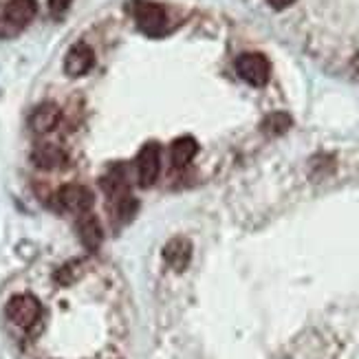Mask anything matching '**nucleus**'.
I'll use <instances>...</instances> for the list:
<instances>
[{
    "mask_svg": "<svg viewBox=\"0 0 359 359\" xmlns=\"http://www.w3.org/2000/svg\"><path fill=\"white\" fill-rule=\"evenodd\" d=\"M5 313L7 320L13 322L15 326H22V329H31L42 316V306L40 302L29 293H20V295H13V298L7 302L5 306Z\"/></svg>",
    "mask_w": 359,
    "mask_h": 359,
    "instance_id": "f257e3e1",
    "label": "nucleus"
},
{
    "mask_svg": "<svg viewBox=\"0 0 359 359\" xmlns=\"http://www.w3.org/2000/svg\"><path fill=\"white\" fill-rule=\"evenodd\" d=\"M236 73L252 86H264L271 77V65L262 53H243L236 60Z\"/></svg>",
    "mask_w": 359,
    "mask_h": 359,
    "instance_id": "f03ea898",
    "label": "nucleus"
},
{
    "mask_svg": "<svg viewBox=\"0 0 359 359\" xmlns=\"http://www.w3.org/2000/svg\"><path fill=\"white\" fill-rule=\"evenodd\" d=\"M57 203L62 210L67 212H73V214H86L90 212L93 203H95V196H93V192L88 190V187L84 185H77V183H69L65 187H60L57 190Z\"/></svg>",
    "mask_w": 359,
    "mask_h": 359,
    "instance_id": "7ed1b4c3",
    "label": "nucleus"
},
{
    "mask_svg": "<svg viewBox=\"0 0 359 359\" xmlns=\"http://www.w3.org/2000/svg\"><path fill=\"white\" fill-rule=\"evenodd\" d=\"M130 11L139 29H144L146 34H159L168 22L165 9L157 3H148V0H135L130 5Z\"/></svg>",
    "mask_w": 359,
    "mask_h": 359,
    "instance_id": "20e7f679",
    "label": "nucleus"
},
{
    "mask_svg": "<svg viewBox=\"0 0 359 359\" xmlns=\"http://www.w3.org/2000/svg\"><path fill=\"white\" fill-rule=\"evenodd\" d=\"M161 172V148L157 144H146L137 154V181L142 187H150Z\"/></svg>",
    "mask_w": 359,
    "mask_h": 359,
    "instance_id": "39448f33",
    "label": "nucleus"
},
{
    "mask_svg": "<svg viewBox=\"0 0 359 359\" xmlns=\"http://www.w3.org/2000/svg\"><path fill=\"white\" fill-rule=\"evenodd\" d=\"M93 65H95V53L86 44V42H77L73 44L69 53L65 55V73L69 77H82L86 75Z\"/></svg>",
    "mask_w": 359,
    "mask_h": 359,
    "instance_id": "423d86ee",
    "label": "nucleus"
},
{
    "mask_svg": "<svg viewBox=\"0 0 359 359\" xmlns=\"http://www.w3.org/2000/svg\"><path fill=\"white\" fill-rule=\"evenodd\" d=\"M163 260L170 264V269H175L177 273H183L192 260V243L185 236L170 238L163 247Z\"/></svg>",
    "mask_w": 359,
    "mask_h": 359,
    "instance_id": "0eeeda50",
    "label": "nucleus"
},
{
    "mask_svg": "<svg viewBox=\"0 0 359 359\" xmlns=\"http://www.w3.org/2000/svg\"><path fill=\"white\" fill-rule=\"evenodd\" d=\"M62 121V111L57 104H40L34 113L29 117V126L34 133L38 135H46V133H53Z\"/></svg>",
    "mask_w": 359,
    "mask_h": 359,
    "instance_id": "6e6552de",
    "label": "nucleus"
},
{
    "mask_svg": "<svg viewBox=\"0 0 359 359\" xmlns=\"http://www.w3.org/2000/svg\"><path fill=\"white\" fill-rule=\"evenodd\" d=\"M31 161L40 170H60L67 165L69 157L65 148H60L57 144H40L31 152Z\"/></svg>",
    "mask_w": 359,
    "mask_h": 359,
    "instance_id": "1a4fd4ad",
    "label": "nucleus"
},
{
    "mask_svg": "<svg viewBox=\"0 0 359 359\" xmlns=\"http://www.w3.org/2000/svg\"><path fill=\"white\" fill-rule=\"evenodd\" d=\"M77 233H80V241H82V245L88 249V252H97L102 241H104L102 225H100L97 216L93 212L80 214V218H77Z\"/></svg>",
    "mask_w": 359,
    "mask_h": 359,
    "instance_id": "9d476101",
    "label": "nucleus"
},
{
    "mask_svg": "<svg viewBox=\"0 0 359 359\" xmlns=\"http://www.w3.org/2000/svg\"><path fill=\"white\" fill-rule=\"evenodd\" d=\"M36 13H38L36 0H9L5 7V22H9L15 29H20L34 20Z\"/></svg>",
    "mask_w": 359,
    "mask_h": 359,
    "instance_id": "9b49d317",
    "label": "nucleus"
},
{
    "mask_svg": "<svg viewBox=\"0 0 359 359\" xmlns=\"http://www.w3.org/2000/svg\"><path fill=\"white\" fill-rule=\"evenodd\" d=\"M198 152V144L194 137H179L175 139L172 148H170V157H172V163L177 168H185L190 163Z\"/></svg>",
    "mask_w": 359,
    "mask_h": 359,
    "instance_id": "f8f14e48",
    "label": "nucleus"
},
{
    "mask_svg": "<svg viewBox=\"0 0 359 359\" xmlns=\"http://www.w3.org/2000/svg\"><path fill=\"white\" fill-rule=\"evenodd\" d=\"M293 119L287 113H271L269 117H264L262 121V133L267 135H283L291 128Z\"/></svg>",
    "mask_w": 359,
    "mask_h": 359,
    "instance_id": "ddd939ff",
    "label": "nucleus"
},
{
    "mask_svg": "<svg viewBox=\"0 0 359 359\" xmlns=\"http://www.w3.org/2000/svg\"><path fill=\"white\" fill-rule=\"evenodd\" d=\"M113 201H115V216L119 218L121 223H128L130 218L135 216V212H137V201L130 196V192L121 194V196H117Z\"/></svg>",
    "mask_w": 359,
    "mask_h": 359,
    "instance_id": "4468645a",
    "label": "nucleus"
},
{
    "mask_svg": "<svg viewBox=\"0 0 359 359\" xmlns=\"http://www.w3.org/2000/svg\"><path fill=\"white\" fill-rule=\"evenodd\" d=\"M71 5V0H49V9L53 15H60V13H65Z\"/></svg>",
    "mask_w": 359,
    "mask_h": 359,
    "instance_id": "2eb2a0df",
    "label": "nucleus"
},
{
    "mask_svg": "<svg viewBox=\"0 0 359 359\" xmlns=\"http://www.w3.org/2000/svg\"><path fill=\"white\" fill-rule=\"evenodd\" d=\"M267 3L273 7V9H285V7H289V5H293L295 0H267Z\"/></svg>",
    "mask_w": 359,
    "mask_h": 359,
    "instance_id": "dca6fc26",
    "label": "nucleus"
}]
</instances>
